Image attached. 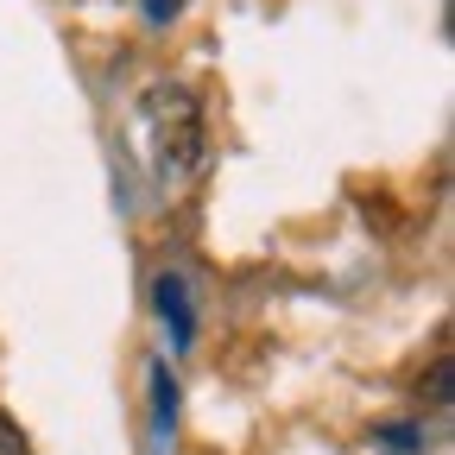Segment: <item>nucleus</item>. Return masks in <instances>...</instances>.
I'll return each mask as SVG.
<instances>
[{
    "label": "nucleus",
    "mask_w": 455,
    "mask_h": 455,
    "mask_svg": "<svg viewBox=\"0 0 455 455\" xmlns=\"http://www.w3.org/2000/svg\"><path fill=\"white\" fill-rule=\"evenodd\" d=\"M158 304H164L171 329H178V341H190V291H184V278H171V272H164V284H158Z\"/></svg>",
    "instance_id": "f257e3e1"
},
{
    "label": "nucleus",
    "mask_w": 455,
    "mask_h": 455,
    "mask_svg": "<svg viewBox=\"0 0 455 455\" xmlns=\"http://www.w3.org/2000/svg\"><path fill=\"white\" fill-rule=\"evenodd\" d=\"M0 455H26V436H20L7 418H0Z\"/></svg>",
    "instance_id": "f03ea898"
},
{
    "label": "nucleus",
    "mask_w": 455,
    "mask_h": 455,
    "mask_svg": "<svg viewBox=\"0 0 455 455\" xmlns=\"http://www.w3.org/2000/svg\"><path fill=\"white\" fill-rule=\"evenodd\" d=\"M146 13H152V20H158V26H164V20H171V13H178V0H146Z\"/></svg>",
    "instance_id": "7ed1b4c3"
}]
</instances>
